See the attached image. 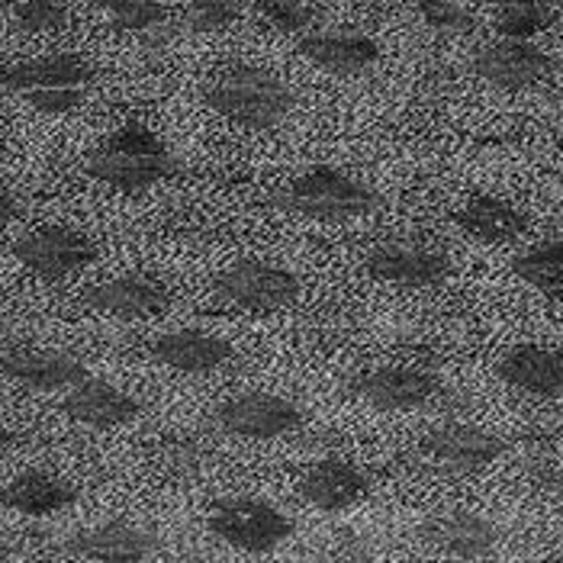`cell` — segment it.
<instances>
[{
    "mask_svg": "<svg viewBox=\"0 0 563 563\" xmlns=\"http://www.w3.org/2000/svg\"><path fill=\"white\" fill-rule=\"evenodd\" d=\"M162 548V538L130 519H110L81 528L62 541V551L93 563H145Z\"/></svg>",
    "mask_w": 563,
    "mask_h": 563,
    "instance_id": "cell-13",
    "label": "cell"
},
{
    "mask_svg": "<svg viewBox=\"0 0 563 563\" xmlns=\"http://www.w3.org/2000/svg\"><path fill=\"white\" fill-rule=\"evenodd\" d=\"M207 464V444L197 434H165L155 448V467L172 479L194 477Z\"/></svg>",
    "mask_w": 563,
    "mask_h": 563,
    "instance_id": "cell-27",
    "label": "cell"
},
{
    "mask_svg": "<svg viewBox=\"0 0 563 563\" xmlns=\"http://www.w3.org/2000/svg\"><path fill=\"white\" fill-rule=\"evenodd\" d=\"M62 412L87 429H100V432H110V429H120V426H130L132 419L142 412V402L130 396L126 390H120L117 384L103 380V377H85L78 387L65 393L62 399Z\"/></svg>",
    "mask_w": 563,
    "mask_h": 563,
    "instance_id": "cell-18",
    "label": "cell"
},
{
    "mask_svg": "<svg viewBox=\"0 0 563 563\" xmlns=\"http://www.w3.org/2000/svg\"><path fill=\"white\" fill-rule=\"evenodd\" d=\"M274 203L312 222L342 225L351 219L371 217L374 210H380L384 200L371 187H364L357 177L339 172L332 165H316L297 174L284 190H277Z\"/></svg>",
    "mask_w": 563,
    "mask_h": 563,
    "instance_id": "cell-4",
    "label": "cell"
},
{
    "mask_svg": "<svg viewBox=\"0 0 563 563\" xmlns=\"http://www.w3.org/2000/svg\"><path fill=\"white\" fill-rule=\"evenodd\" d=\"M7 548H10V541H7V534H3V531H0V558H3V554H7Z\"/></svg>",
    "mask_w": 563,
    "mask_h": 563,
    "instance_id": "cell-35",
    "label": "cell"
},
{
    "mask_svg": "<svg viewBox=\"0 0 563 563\" xmlns=\"http://www.w3.org/2000/svg\"><path fill=\"white\" fill-rule=\"evenodd\" d=\"M100 10L110 16V26L135 36H155L168 26V7L158 0H107Z\"/></svg>",
    "mask_w": 563,
    "mask_h": 563,
    "instance_id": "cell-26",
    "label": "cell"
},
{
    "mask_svg": "<svg viewBox=\"0 0 563 563\" xmlns=\"http://www.w3.org/2000/svg\"><path fill=\"white\" fill-rule=\"evenodd\" d=\"M454 222L474 235L483 245H509L521 239L531 225V219L525 210H519L512 200H503V197H474L467 200L457 213Z\"/></svg>",
    "mask_w": 563,
    "mask_h": 563,
    "instance_id": "cell-23",
    "label": "cell"
},
{
    "mask_svg": "<svg viewBox=\"0 0 563 563\" xmlns=\"http://www.w3.org/2000/svg\"><path fill=\"white\" fill-rule=\"evenodd\" d=\"M0 374L23 390L33 393H68L90 377L85 357L75 351L40 345H10L0 351Z\"/></svg>",
    "mask_w": 563,
    "mask_h": 563,
    "instance_id": "cell-12",
    "label": "cell"
},
{
    "mask_svg": "<svg viewBox=\"0 0 563 563\" xmlns=\"http://www.w3.org/2000/svg\"><path fill=\"white\" fill-rule=\"evenodd\" d=\"M258 16L277 33L284 36H309L316 33L319 26V7L312 3H300V0H264V3H255Z\"/></svg>",
    "mask_w": 563,
    "mask_h": 563,
    "instance_id": "cell-29",
    "label": "cell"
},
{
    "mask_svg": "<svg viewBox=\"0 0 563 563\" xmlns=\"http://www.w3.org/2000/svg\"><path fill=\"white\" fill-rule=\"evenodd\" d=\"M13 258L20 261L30 274H36L40 280L55 284V280H65V277L85 271L87 264H93L97 245L85 232H78L71 225H40V229L26 232L23 239H16Z\"/></svg>",
    "mask_w": 563,
    "mask_h": 563,
    "instance_id": "cell-8",
    "label": "cell"
},
{
    "mask_svg": "<svg viewBox=\"0 0 563 563\" xmlns=\"http://www.w3.org/2000/svg\"><path fill=\"white\" fill-rule=\"evenodd\" d=\"M81 303L117 319H152L172 306V290L145 274H120L87 287Z\"/></svg>",
    "mask_w": 563,
    "mask_h": 563,
    "instance_id": "cell-15",
    "label": "cell"
},
{
    "mask_svg": "<svg viewBox=\"0 0 563 563\" xmlns=\"http://www.w3.org/2000/svg\"><path fill=\"white\" fill-rule=\"evenodd\" d=\"M97 68L78 52H48L13 62L0 71V87L45 117H65L85 103Z\"/></svg>",
    "mask_w": 563,
    "mask_h": 563,
    "instance_id": "cell-3",
    "label": "cell"
},
{
    "mask_svg": "<svg viewBox=\"0 0 563 563\" xmlns=\"http://www.w3.org/2000/svg\"><path fill=\"white\" fill-rule=\"evenodd\" d=\"M16 219V197L0 184V232Z\"/></svg>",
    "mask_w": 563,
    "mask_h": 563,
    "instance_id": "cell-32",
    "label": "cell"
},
{
    "mask_svg": "<svg viewBox=\"0 0 563 563\" xmlns=\"http://www.w3.org/2000/svg\"><path fill=\"white\" fill-rule=\"evenodd\" d=\"M245 3L235 0H194L180 10V23L190 33H222L229 26H235V20H242Z\"/></svg>",
    "mask_w": 563,
    "mask_h": 563,
    "instance_id": "cell-30",
    "label": "cell"
},
{
    "mask_svg": "<svg viewBox=\"0 0 563 563\" xmlns=\"http://www.w3.org/2000/svg\"><path fill=\"white\" fill-rule=\"evenodd\" d=\"M203 103L242 130H274L294 110V90L258 65H229L203 87Z\"/></svg>",
    "mask_w": 563,
    "mask_h": 563,
    "instance_id": "cell-2",
    "label": "cell"
},
{
    "mask_svg": "<svg viewBox=\"0 0 563 563\" xmlns=\"http://www.w3.org/2000/svg\"><path fill=\"white\" fill-rule=\"evenodd\" d=\"M345 390L380 412H412L432 402L441 393V380L432 371L393 364V367H374L347 377Z\"/></svg>",
    "mask_w": 563,
    "mask_h": 563,
    "instance_id": "cell-10",
    "label": "cell"
},
{
    "mask_svg": "<svg viewBox=\"0 0 563 563\" xmlns=\"http://www.w3.org/2000/svg\"><path fill=\"white\" fill-rule=\"evenodd\" d=\"M364 271L374 280L409 287V290H432L454 274V261L444 249L422 242H384L371 249L364 258Z\"/></svg>",
    "mask_w": 563,
    "mask_h": 563,
    "instance_id": "cell-11",
    "label": "cell"
},
{
    "mask_svg": "<svg viewBox=\"0 0 563 563\" xmlns=\"http://www.w3.org/2000/svg\"><path fill=\"white\" fill-rule=\"evenodd\" d=\"M506 441L474 422H441L419 438V454L448 474H477L506 454Z\"/></svg>",
    "mask_w": 563,
    "mask_h": 563,
    "instance_id": "cell-9",
    "label": "cell"
},
{
    "mask_svg": "<svg viewBox=\"0 0 563 563\" xmlns=\"http://www.w3.org/2000/svg\"><path fill=\"white\" fill-rule=\"evenodd\" d=\"M419 538L422 544H429L434 554L448 558V561L474 563L489 558L499 541L503 531L499 525L471 509H451V512H438L432 519L419 525Z\"/></svg>",
    "mask_w": 563,
    "mask_h": 563,
    "instance_id": "cell-14",
    "label": "cell"
},
{
    "mask_svg": "<svg viewBox=\"0 0 563 563\" xmlns=\"http://www.w3.org/2000/svg\"><path fill=\"white\" fill-rule=\"evenodd\" d=\"M300 277L280 264L242 258L229 264L213 280V294L222 306L242 312H277L300 300Z\"/></svg>",
    "mask_w": 563,
    "mask_h": 563,
    "instance_id": "cell-6",
    "label": "cell"
},
{
    "mask_svg": "<svg viewBox=\"0 0 563 563\" xmlns=\"http://www.w3.org/2000/svg\"><path fill=\"white\" fill-rule=\"evenodd\" d=\"M177 563H207V561H177Z\"/></svg>",
    "mask_w": 563,
    "mask_h": 563,
    "instance_id": "cell-37",
    "label": "cell"
},
{
    "mask_svg": "<svg viewBox=\"0 0 563 563\" xmlns=\"http://www.w3.org/2000/svg\"><path fill=\"white\" fill-rule=\"evenodd\" d=\"M13 441H16V432H13V429H10V426H7V422L0 419V451H7V448H10Z\"/></svg>",
    "mask_w": 563,
    "mask_h": 563,
    "instance_id": "cell-34",
    "label": "cell"
},
{
    "mask_svg": "<svg viewBox=\"0 0 563 563\" xmlns=\"http://www.w3.org/2000/svg\"><path fill=\"white\" fill-rule=\"evenodd\" d=\"M297 48L309 65L335 78H357L380 62L377 40L361 30H316Z\"/></svg>",
    "mask_w": 563,
    "mask_h": 563,
    "instance_id": "cell-16",
    "label": "cell"
},
{
    "mask_svg": "<svg viewBox=\"0 0 563 563\" xmlns=\"http://www.w3.org/2000/svg\"><path fill=\"white\" fill-rule=\"evenodd\" d=\"M512 274L548 300H563V242H541L512 261Z\"/></svg>",
    "mask_w": 563,
    "mask_h": 563,
    "instance_id": "cell-24",
    "label": "cell"
},
{
    "mask_svg": "<svg viewBox=\"0 0 563 563\" xmlns=\"http://www.w3.org/2000/svg\"><path fill=\"white\" fill-rule=\"evenodd\" d=\"M554 3H499L493 10V30L503 36V43H531L544 30L558 23Z\"/></svg>",
    "mask_w": 563,
    "mask_h": 563,
    "instance_id": "cell-25",
    "label": "cell"
},
{
    "mask_svg": "<svg viewBox=\"0 0 563 563\" xmlns=\"http://www.w3.org/2000/svg\"><path fill=\"white\" fill-rule=\"evenodd\" d=\"M213 422L222 434L252 438V441H277V438H290L300 432L306 416L303 409L287 396L249 390L222 399L213 412Z\"/></svg>",
    "mask_w": 563,
    "mask_h": 563,
    "instance_id": "cell-7",
    "label": "cell"
},
{
    "mask_svg": "<svg viewBox=\"0 0 563 563\" xmlns=\"http://www.w3.org/2000/svg\"><path fill=\"white\" fill-rule=\"evenodd\" d=\"M371 493V477L364 467L345 457H322L300 479V496L306 506L319 512H345Z\"/></svg>",
    "mask_w": 563,
    "mask_h": 563,
    "instance_id": "cell-19",
    "label": "cell"
},
{
    "mask_svg": "<svg viewBox=\"0 0 563 563\" xmlns=\"http://www.w3.org/2000/svg\"><path fill=\"white\" fill-rule=\"evenodd\" d=\"M207 531L242 554H271L294 538L297 525L267 499L225 496L207 509Z\"/></svg>",
    "mask_w": 563,
    "mask_h": 563,
    "instance_id": "cell-5",
    "label": "cell"
},
{
    "mask_svg": "<svg viewBox=\"0 0 563 563\" xmlns=\"http://www.w3.org/2000/svg\"><path fill=\"white\" fill-rule=\"evenodd\" d=\"M474 71L479 81L493 85L496 90H528L541 85L554 71V58L531 43H496L486 45L474 58Z\"/></svg>",
    "mask_w": 563,
    "mask_h": 563,
    "instance_id": "cell-17",
    "label": "cell"
},
{
    "mask_svg": "<svg viewBox=\"0 0 563 563\" xmlns=\"http://www.w3.org/2000/svg\"><path fill=\"white\" fill-rule=\"evenodd\" d=\"M541 563H563V554H551V558H544Z\"/></svg>",
    "mask_w": 563,
    "mask_h": 563,
    "instance_id": "cell-36",
    "label": "cell"
},
{
    "mask_svg": "<svg viewBox=\"0 0 563 563\" xmlns=\"http://www.w3.org/2000/svg\"><path fill=\"white\" fill-rule=\"evenodd\" d=\"M416 13L422 16L426 26H432L438 33H467L477 23L474 10L454 0H422L416 3Z\"/></svg>",
    "mask_w": 563,
    "mask_h": 563,
    "instance_id": "cell-31",
    "label": "cell"
},
{
    "mask_svg": "<svg viewBox=\"0 0 563 563\" xmlns=\"http://www.w3.org/2000/svg\"><path fill=\"white\" fill-rule=\"evenodd\" d=\"M148 354H152V361L172 367L177 374H213L235 357V347L213 332L174 329V332L158 335L148 345Z\"/></svg>",
    "mask_w": 563,
    "mask_h": 563,
    "instance_id": "cell-20",
    "label": "cell"
},
{
    "mask_svg": "<svg viewBox=\"0 0 563 563\" xmlns=\"http://www.w3.org/2000/svg\"><path fill=\"white\" fill-rule=\"evenodd\" d=\"M7 13L16 33H58L71 23V3L62 0H20Z\"/></svg>",
    "mask_w": 563,
    "mask_h": 563,
    "instance_id": "cell-28",
    "label": "cell"
},
{
    "mask_svg": "<svg viewBox=\"0 0 563 563\" xmlns=\"http://www.w3.org/2000/svg\"><path fill=\"white\" fill-rule=\"evenodd\" d=\"M85 168L93 180L120 194H145L180 172V162L152 126L130 120L87 155Z\"/></svg>",
    "mask_w": 563,
    "mask_h": 563,
    "instance_id": "cell-1",
    "label": "cell"
},
{
    "mask_svg": "<svg viewBox=\"0 0 563 563\" xmlns=\"http://www.w3.org/2000/svg\"><path fill=\"white\" fill-rule=\"evenodd\" d=\"M339 563H416V561H399V558H374V554H347Z\"/></svg>",
    "mask_w": 563,
    "mask_h": 563,
    "instance_id": "cell-33",
    "label": "cell"
},
{
    "mask_svg": "<svg viewBox=\"0 0 563 563\" xmlns=\"http://www.w3.org/2000/svg\"><path fill=\"white\" fill-rule=\"evenodd\" d=\"M78 486L48 471H23L0 486V506L30 519H48L78 503Z\"/></svg>",
    "mask_w": 563,
    "mask_h": 563,
    "instance_id": "cell-21",
    "label": "cell"
},
{
    "mask_svg": "<svg viewBox=\"0 0 563 563\" xmlns=\"http://www.w3.org/2000/svg\"><path fill=\"white\" fill-rule=\"evenodd\" d=\"M496 374L499 380L528 396H541V399L563 396V347H512L496 364Z\"/></svg>",
    "mask_w": 563,
    "mask_h": 563,
    "instance_id": "cell-22",
    "label": "cell"
}]
</instances>
